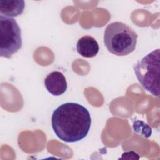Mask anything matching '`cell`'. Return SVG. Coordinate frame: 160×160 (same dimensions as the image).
<instances>
[{"label":"cell","instance_id":"obj_1","mask_svg":"<svg viewBox=\"0 0 160 160\" xmlns=\"http://www.w3.org/2000/svg\"><path fill=\"white\" fill-rule=\"evenodd\" d=\"M91 118L88 110L76 102H66L53 112L51 125L56 136L66 142H78L88 134Z\"/></svg>","mask_w":160,"mask_h":160},{"label":"cell","instance_id":"obj_6","mask_svg":"<svg viewBox=\"0 0 160 160\" xmlns=\"http://www.w3.org/2000/svg\"><path fill=\"white\" fill-rule=\"evenodd\" d=\"M76 49L78 52L84 58H92L99 52V45L96 40L90 36L81 37L77 42Z\"/></svg>","mask_w":160,"mask_h":160},{"label":"cell","instance_id":"obj_7","mask_svg":"<svg viewBox=\"0 0 160 160\" xmlns=\"http://www.w3.org/2000/svg\"><path fill=\"white\" fill-rule=\"evenodd\" d=\"M25 2L22 0H1L0 13L9 17H16L24 11Z\"/></svg>","mask_w":160,"mask_h":160},{"label":"cell","instance_id":"obj_2","mask_svg":"<svg viewBox=\"0 0 160 160\" xmlns=\"http://www.w3.org/2000/svg\"><path fill=\"white\" fill-rule=\"evenodd\" d=\"M138 34L127 24L121 22L109 24L105 29L104 43L112 54L126 56L135 50Z\"/></svg>","mask_w":160,"mask_h":160},{"label":"cell","instance_id":"obj_5","mask_svg":"<svg viewBox=\"0 0 160 160\" xmlns=\"http://www.w3.org/2000/svg\"><path fill=\"white\" fill-rule=\"evenodd\" d=\"M44 83L48 91L56 96L64 94L68 88L65 76L61 72L58 71L48 74L44 79Z\"/></svg>","mask_w":160,"mask_h":160},{"label":"cell","instance_id":"obj_3","mask_svg":"<svg viewBox=\"0 0 160 160\" xmlns=\"http://www.w3.org/2000/svg\"><path fill=\"white\" fill-rule=\"evenodd\" d=\"M134 74L142 88L156 97H159L160 49L148 53L134 66Z\"/></svg>","mask_w":160,"mask_h":160},{"label":"cell","instance_id":"obj_4","mask_svg":"<svg viewBox=\"0 0 160 160\" xmlns=\"http://www.w3.org/2000/svg\"><path fill=\"white\" fill-rule=\"evenodd\" d=\"M22 47L21 29L16 21L10 17L0 16V55L11 58Z\"/></svg>","mask_w":160,"mask_h":160}]
</instances>
